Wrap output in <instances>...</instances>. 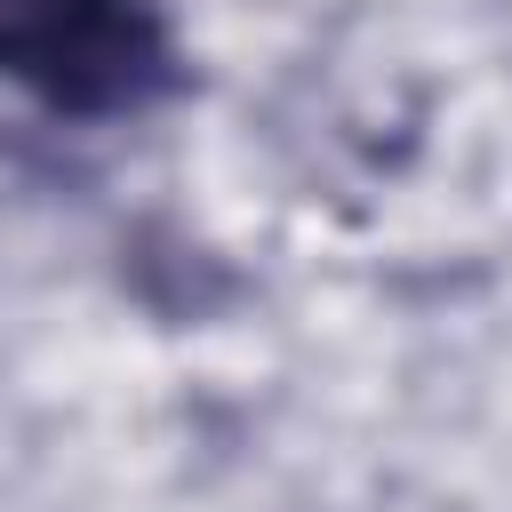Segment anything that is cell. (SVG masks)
Returning <instances> with one entry per match:
<instances>
[{
	"mask_svg": "<svg viewBox=\"0 0 512 512\" xmlns=\"http://www.w3.org/2000/svg\"><path fill=\"white\" fill-rule=\"evenodd\" d=\"M0 80L48 112L112 120L176 88V40L152 0H0Z\"/></svg>",
	"mask_w": 512,
	"mask_h": 512,
	"instance_id": "6da1fadb",
	"label": "cell"
}]
</instances>
